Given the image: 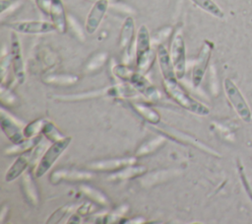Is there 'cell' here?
<instances>
[{
  "label": "cell",
  "mask_w": 252,
  "mask_h": 224,
  "mask_svg": "<svg viewBox=\"0 0 252 224\" xmlns=\"http://www.w3.org/2000/svg\"><path fill=\"white\" fill-rule=\"evenodd\" d=\"M140 93L136 90V88L127 82H122L119 84H115L112 86L104 87L97 90L82 92L79 94L73 95H56L52 98L55 101L59 102H80V101H88L93 99H98L103 97L124 99V100H136L140 97Z\"/></svg>",
  "instance_id": "obj_1"
},
{
  "label": "cell",
  "mask_w": 252,
  "mask_h": 224,
  "mask_svg": "<svg viewBox=\"0 0 252 224\" xmlns=\"http://www.w3.org/2000/svg\"><path fill=\"white\" fill-rule=\"evenodd\" d=\"M112 74L122 82L133 85L146 100L150 102H158L160 100L159 91L145 77V74L131 69L127 64H115L112 67Z\"/></svg>",
  "instance_id": "obj_2"
},
{
  "label": "cell",
  "mask_w": 252,
  "mask_h": 224,
  "mask_svg": "<svg viewBox=\"0 0 252 224\" xmlns=\"http://www.w3.org/2000/svg\"><path fill=\"white\" fill-rule=\"evenodd\" d=\"M162 86L166 95L182 109L201 116L210 114V109L191 97L182 87L179 86L178 80L162 81Z\"/></svg>",
  "instance_id": "obj_3"
},
{
  "label": "cell",
  "mask_w": 252,
  "mask_h": 224,
  "mask_svg": "<svg viewBox=\"0 0 252 224\" xmlns=\"http://www.w3.org/2000/svg\"><path fill=\"white\" fill-rule=\"evenodd\" d=\"M154 57L149 29L146 25H142L137 31L135 41V63L137 70L146 74L154 62Z\"/></svg>",
  "instance_id": "obj_4"
},
{
  "label": "cell",
  "mask_w": 252,
  "mask_h": 224,
  "mask_svg": "<svg viewBox=\"0 0 252 224\" xmlns=\"http://www.w3.org/2000/svg\"><path fill=\"white\" fill-rule=\"evenodd\" d=\"M71 141H72V137L65 136L61 140L52 142V144L40 156V159L36 164V167L34 170V176L36 179L43 177L47 172H49V170L52 168L55 162L60 158V156L68 148Z\"/></svg>",
  "instance_id": "obj_5"
},
{
  "label": "cell",
  "mask_w": 252,
  "mask_h": 224,
  "mask_svg": "<svg viewBox=\"0 0 252 224\" xmlns=\"http://www.w3.org/2000/svg\"><path fill=\"white\" fill-rule=\"evenodd\" d=\"M223 89L229 104L231 105L237 115L244 122L249 123L252 119V112L238 87L231 79L225 78L223 80Z\"/></svg>",
  "instance_id": "obj_6"
},
{
  "label": "cell",
  "mask_w": 252,
  "mask_h": 224,
  "mask_svg": "<svg viewBox=\"0 0 252 224\" xmlns=\"http://www.w3.org/2000/svg\"><path fill=\"white\" fill-rule=\"evenodd\" d=\"M169 54L177 79H183L186 73V47L182 33L179 30L172 36Z\"/></svg>",
  "instance_id": "obj_7"
},
{
  "label": "cell",
  "mask_w": 252,
  "mask_h": 224,
  "mask_svg": "<svg viewBox=\"0 0 252 224\" xmlns=\"http://www.w3.org/2000/svg\"><path fill=\"white\" fill-rule=\"evenodd\" d=\"M136 34L135 21L129 16L124 20L118 37V47L123 55V62L125 64H127L132 57L136 41Z\"/></svg>",
  "instance_id": "obj_8"
},
{
  "label": "cell",
  "mask_w": 252,
  "mask_h": 224,
  "mask_svg": "<svg viewBox=\"0 0 252 224\" xmlns=\"http://www.w3.org/2000/svg\"><path fill=\"white\" fill-rule=\"evenodd\" d=\"M4 26L12 32L24 35H44L56 31L54 25L47 21H16L5 24Z\"/></svg>",
  "instance_id": "obj_9"
},
{
  "label": "cell",
  "mask_w": 252,
  "mask_h": 224,
  "mask_svg": "<svg viewBox=\"0 0 252 224\" xmlns=\"http://www.w3.org/2000/svg\"><path fill=\"white\" fill-rule=\"evenodd\" d=\"M213 48H214V44L209 40H205L194 62V65L192 68V74H191V81H192V85L196 88L199 87L203 81V78L205 76L206 70L208 68V65L211 59Z\"/></svg>",
  "instance_id": "obj_10"
},
{
  "label": "cell",
  "mask_w": 252,
  "mask_h": 224,
  "mask_svg": "<svg viewBox=\"0 0 252 224\" xmlns=\"http://www.w3.org/2000/svg\"><path fill=\"white\" fill-rule=\"evenodd\" d=\"M10 56L13 73L15 75V79L19 84H23L26 81V71H25V63L24 56L22 51V46L20 39L17 36V33H11L10 38Z\"/></svg>",
  "instance_id": "obj_11"
},
{
  "label": "cell",
  "mask_w": 252,
  "mask_h": 224,
  "mask_svg": "<svg viewBox=\"0 0 252 224\" xmlns=\"http://www.w3.org/2000/svg\"><path fill=\"white\" fill-rule=\"evenodd\" d=\"M0 127L2 132L13 144L20 143L26 138L22 123L3 109L0 112Z\"/></svg>",
  "instance_id": "obj_12"
},
{
  "label": "cell",
  "mask_w": 252,
  "mask_h": 224,
  "mask_svg": "<svg viewBox=\"0 0 252 224\" xmlns=\"http://www.w3.org/2000/svg\"><path fill=\"white\" fill-rule=\"evenodd\" d=\"M110 0H96L90 9L85 23V31L89 35H94L99 28L107 10Z\"/></svg>",
  "instance_id": "obj_13"
},
{
  "label": "cell",
  "mask_w": 252,
  "mask_h": 224,
  "mask_svg": "<svg viewBox=\"0 0 252 224\" xmlns=\"http://www.w3.org/2000/svg\"><path fill=\"white\" fill-rule=\"evenodd\" d=\"M136 164V157H122V158H114V159H107L101 161H95L90 163L87 166V169L93 172H107V173H114L119 171L127 166Z\"/></svg>",
  "instance_id": "obj_14"
},
{
  "label": "cell",
  "mask_w": 252,
  "mask_h": 224,
  "mask_svg": "<svg viewBox=\"0 0 252 224\" xmlns=\"http://www.w3.org/2000/svg\"><path fill=\"white\" fill-rule=\"evenodd\" d=\"M94 177L93 171H79L62 169L53 171L49 176V181L53 185H57L60 182H81L88 181Z\"/></svg>",
  "instance_id": "obj_15"
},
{
  "label": "cell",
  "mask_w": 252,
  "mask_h": 224,
  "mask_svg": "<svg viewBox=\"0 0 252 224\" xmlns=\"http://www.w3.org/2000/svg\"><path fill=\"white\" fill-rule=\"evenodd\" d=\"M46 16L49 17L50 22L54 25L56 32L65 34L68 26V17L65 13L64 5L61 0H51Z\"/></svg>",
  "instance_id": "obj_16"
},
{
  "label": "cell",
  "mask_w": 252,
  "mask_h": 224,
  "mask_svg": "<svg viewBox=\"0 0 252 224\" xmlns=\"http://www.w3.org/2000/svg\"><path fill=\"white\" fill-rule=\"evenodd\" d=\"M157 59L160 70V74L162 76V81L178 80L175 75L169 51L162 43H159L157 46Z\"/></svg>",
  "instance_id": "obj_17"
},
{
  "label": "cell",
  "mask_w": 252,
  "mask_h": 224,
  "mask_svg": "<svg viewBox=\"0 0 252 224\" xmlns=\"http://www.w3.org/2000/svg\"><path fill=\"white\" fill-rule=\"evenodd\" d=\"M32 150L18 155L16 160L13 162V164L10 166V168L7 170L5 174V181L7 183L14 182L27 172L28 168L32 164Z\"/></svg>",
  "instance_id": "obj_18"
},
{
  "label": "cell",
  "mask_w": 252,
  "mask_h": 224,
  "mask_svg": "<svg viewBox=\"0 0 252 224\" xmlns=\"http://www.w3.org/2000/svg\"><path fill=\"white\" fill-rule=\"evenodd\" d=\"M157 129L158 131H160L161 134L165 135L167 138H172L173 140L175 141H178L182 144H187V145H192V146H195L197 148H203L204 145L202 143H200L197 139L193 138L192 136L186 134L185 132H182L178 129H175V128H172L171 126H168V125H161V126H158L157 125Z\"/></svg>",
  "instance_id": "obj_19"
},
{
  "label": "cell",
  "mask_w": 252,
  "mask_h": 224,
  "mask_svg": "<svg viewBox=\"0 0 252 224\" xmlns=\"http://www.w3.org/2000/svg\"><path fill=\"white\" fill-rule=\"evenodd\" d=\"M166 141H167V137L161 133L159 135L154 136L146 140L145 142H143L135 151L134 156L136 158H140V157L151 155L157 150H158L159 148H161L166 143Z\"/></svg>",
  "instance_id": "obj_20"
},
{
  "label": "cell",
  "mask_w": 252,
  "mask_h": 224,
  "mask_svg": "<svg viewBox=\"0 0 252 224\" xmlns=\"http://www.w3.org/2000/svg\"><path fill=\"white\" fill-rule=\"evenodd\" d=\"M147 172L146 167L139 165H130L119 171L110 174L107 177L108 181H125L138 178Z\"/></svg>",
  "instance_id": "obj_21"
},
{
  "label": "cell",
  "mask_w": 252,
  "mask_h": 224,
  "mask_svg": "<svg viewBox=\"0 0 252 224\" xmlns=\"http://www.w3.org/2000/svg\"><path fill=\"white\" fill-rule=\"evenodd\" d=\"M41 139H42V134L36 135L34 137H31V138H25L20 143L14 144L12 147L7 148L4 153L8 156L21 155L23 153H26L34 149L35 146H37L41 142Z\"/></svg>",
  "instance_id": "obj_22"
},
{
  "label": "cell",
  "mask_w": 252,
  "mask_h": 224,
  "mask_svg": "<svg viewBox=\"0 0 252 224\" xmlns=\"http://www.w3.org/2000/svg\"><path fill=\"white\" fill-rule=\"evenodd\" d=\"M21 187L23 194L26 200L32 205H37L38 203V193L35 187V185L31 177V172H26L22 176L21 180Z\"/></svg>",
  "instance_id": "obj_23"
},
{
  "label": "cell",
  "mask_w": 252,
  "mask_h": 224,
  "mask_svg": "<svg viewBox=\"0 0 252 224\" xmlns=\"http://www.w3.org/2000/svg\"><path fill=\"white\" fill-rule=\"evenodd\" d=\"M131 106L134 109V111L149 123L153 125H158L160 123V114L153 108L140 102L131 103Z\"/></svg>",
  "instance_id": "obj_24"
},
{
  "label": "cell",
  "mask_w": 252,
  "mask_h": 224,
  "mask_svg": "<svg viewBox=\"0 0 252 224\" xmlns=\"http://www.w3.org/2000/svg\"><path fill=\"white\" fill-rule=\"evenodd\" d=\"M45 84L54 86H72L79 81V77L70 74L49 75L42 80Z\"/></svg>",
  "instance_id": "obj_25"
},
{
  "label": "cell",
  "mask_w": 252,
  "mask_h": 224,
  "mask_svg": "<svg viewBox=\"0 0 252 224\" xmlns=\"http://www.w3.org/2000/svg\"><path fill=\"white\" fill-rule=\"evenodd\" d=\"M81 191L88 196L89 198H91L93 201L96 202L97 204H100L102 206H108L109 205V200L106 197V195L104 193H102L100 190L94 188L93 187L90 186H81L80 187Z\"/></svg>",
  "instance_id": "obj_26"
},
{
  "label": "cell",
  "mask_w": 252,
  "mask_h": 224,
  "mask_svg": "<svg viewBox=\"0 0 252 224\" xmlns=\"http://www.w3.org/2000/svg\"><path fill=\"white\" fill-rule=\"evenodd\" d=\"M196 6L216 18H223L224 13L213 0H191Z\"/></svg>",
  "instance_id": "obj_27"
},
{
  "label": "cell",
  "mask_w": 252,
  "mask_h": 224,
  "mask_svg": "<svg viewBox=\"0 0 252 224\" xmlns=\"http://www.w3.org/2000/svg\"><path fill=\"white\" fill-rule=\"evenodd\" d=\"M41 134L46 137L51 142H56L58 140L63 139L65 136L61 133V131L57 128V126L50 120L45 119L44 125L41 131Z\"/></svg>",
  "instance_id": "obj_28"
},
{
  "label": "cell",
  "mask_w": 252,
  "mask_h": 224,
  "mask_svg": "<svg viewBox=\"0 0 252 224\" xmlns=\"http://www.w3.org/2000/svg\"><path fill=\"white\" fill-rule=\"evenodd\" d=\"M75 209V206L73 204H65L55 211L51 213V215L47 218L46 223H60L63 219L67 218L70 214H72V211Z\"/></svg>",
  "instance_id": "obj_29"
},
{
  "label": "cell",
  "mask_w": 252,
  "mask_h": 224,
  "mask_svg": "<svg viewBox=\"0 0 252 224\" xmlns=\"http://www.w3.org/2000/svg\"><path fill=\"white\" fill-rule=\"evenodd\" d=\"M107 58H108V54L106 52H98L94 54L86 65V71L94 72L98 70L106 63Z\"/></svg>",
  "instance_id": "obj_30"
},
{
  "label": "cell",
  "mask_w": 252,
  "mask_h": 224,
  "mask_svg": "<svg viewBox=\"0 0 252 224\" xmlns=\"http://www.w3.org/2000/svg\"><path fill=\"white\" fill-rule=\"evenodd\" d=\"M45 118H36L31 122H29L24 127V135L26 138L34 137L36 135L41 134Z\"/></svg>",
  "instance_id": "obj_31"
},
{
  "label": "cell",
  "mask_w": 252,
  "mask_h": 224,
  "mask_svg": "<svg viewBox=\"0 0 252 224\" xmlns=\"http://www.w3.org/2000/svg\"><path fill=\"white\" fill-rule=\"evenodd\" d=\"M94 223H123L127 222L124 217L117 213H106V214H99L94 217Z\"/></svg>",
  "instance_id": "obj_32"
},
{
  "label": "cell",
  "mask_w": 252,
  "mask_h": 224,
  "mask_svg": "<svg viewBox=\"0 0 252 224\" xmlns=\"http://www.w3.org/2000/svg\"><path fill=\"white\" fill-rule=\"evenodd\" d=\"M12 66L11 63V56H10V52L4 53L1 56V62H0V68H1V78H2V84H4L5 81V77L6 74L8 73L9 67Z\"/></svg>",
  "instance_id": "obj_33"
},
{
  "label": "cell",
  "mask_w": 252,
  "mask_h": 224,
  "mask_svg": "<svg viewBox=\"0 0 252 224\" xmlns=\"http://www.w3.org/2000/svg\"><path fill=\"white\" fill-rule=\"evenodd\" d=\"M94 210V206L90 203V202H84L82 203L77 209H76V212L81 215V216H86V215H89L90 213H92L93 211Z\"/></svg>",
  "instance_id": "obj_34"
},
{
  "label": "cell",
  "mask_w": 252,
  "mask_h": 224,
  "mask_svg": "<svg viewBox=\"0 0 252 224\" xmlns=\"http://www.w3.org/2000/svg\"><path fill=\"white\" fill-rule=\"evenodd\" d=\"M171 34H172V29L169 28V27H166V28H163V29L159 30V31L156 34L157 37H155L154 39H157V38H158L159 41H160V40H164V39H165L166 37H168Z\"/></svg>",
  "instance_id": "obj_35"
},
{
  "label": "cell",
  "mask_w": 252,
  "mask_h": 224,
  "mask_svg": "<svg viewBox=\"0 0 252 224\" xmlns=\"http://www.w3.org/2000/svg\"><path fill=\"white\" fill-rule=\"evenodd\" d=\"M81 215H79L77 212L71 214V216H69L68 220L66 221V223H80L81 222Z\"/></svg>",
  "instance_id": "obj_36"
},
{
  "label": "cell",
  "mask_w": 252,
  "mask_h": 224,
  "mask_svg": "<svg viewBox=\"0 0 252 224\" xmlns=\"http://www.w3.org/2000/svg\"><path fill=\"white\" fill-rule=\"evenodd\" d=\"M88 1H93V2H95L96 0H88ZM110 1H119V0H110Z\"/></svg>",
  "instance_id": "obj_37"
}]
</instances>
